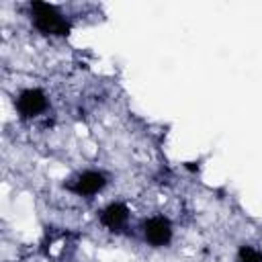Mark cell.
<instances>
[{"mask_svg": "<svg viewBox=\"0 0 262 262\" xmlns=\"http://www.w3.org/2000/svg\"><path fill=\"white\" fill-rule=\"evenodd\" d=\"M31 23L33 27L47 37H66L72 29L63 12L49 2H31Z\"/></svg>", "mask_w": 262, "mask_h": 262, "instance_id": "1", "label": "cell"}, {"mask_svg": "<svg viewBox=\"0 0 262 262\" xmlns=\"http://www.w3.org/2000/svg\"><path fill=\"white\" fill-rule=\"evenodd\" d=\"M141 237L151 248H166L174 239V225L166 215H149L141 223Z\"/></svg>", "mask_w": 262, "mask_h": 262, "instance_id": "4", "label": "cell"}, {"mask_svg": "<svg viewBox=\"0 0 262 262\" xmlns=\"http://www.w3.org/2000/svg\"><path fill=\"white\" fill-rule=\"evenodd\" d=\"M235 262H262V250L252 244H242L235 252Z\"/></svg>", "mask_w": 262, "mask_h": 262, "instance_id": "6", "label": "cell"}, {"mask_svg": "<svg viewBox=\"0 0 262 262\" xmlns=\"http://www.w3.org/2000/svg\"><path fill=\"white\" fill-rule=\"evenodd\" d=\"M129 219H131V209L123 201H111L108 205L102 207L98 215L100 225L111 233H123L129 225Z\"/></svg>", "mask_w": 262, "mask_h": 262, "instance_id": "5", "label": "cell"}, {"mask_svg": "<svg viewBox=\"0 0 262 262\" xmlns=\"http://www.w3.org/2000/svg\"><path fill=\"white\" fill-rule=\"evenodd\" d=\"M106 186H108V174L102 170H94V168L82 170L66 182L68 192H72L76 196H84V199H92V196L100 194Z\"/></svg>", "mask_w": 262, "mask_h": 262, "instance_id": "2", "label": "cell"}, {"mask_svg": "<svg viewBox=\"0 0 262 262\" xmlns=\"http://www.w3.org/2000/svg\"><path fill=\"white\" fill-rule=\"evenodd\" d=\"M49 108V96L43 88L39 86H29L23 88L16 96H14V111L20 119L31 121L41 117L45 111Z\"/></svg>", "mask_w": 262, "mask_h": 262, "instance_id": "3", "label": "cell"}]
</instances>
